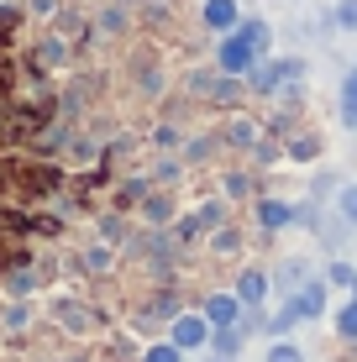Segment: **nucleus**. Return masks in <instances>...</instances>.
<instances>
[{
    "label": "nucleus",
    "instance_id": "obj_1",
    "mask_svg": "<svg viewBox=\"0 0 357 362\" xmlns=\"http://www.w3.org/2000/svg\"><path fill=\"white\" fill-rule=\"evenodd\" d=\"M257 58H263V53H257L247 37L231 27V32H226V42H221V69H226V74H247V69L257 64Z\"/></svg>",
    "mask_w": 357,
    "mask_h": 362
},
{
    "label": "nucleus",
    "instance_id": "obj_2",
    "mask_svg": "<svg viewBox=\"0 0 357 362\" xmlns=\"http://www.w3.org/2000/svg\"><path fill=\"white\" fill-rule=\"evenodd\" d=\"M205 336H211V320H205V315H184V320H174V346H179V352H189V346H205Z\"/></svg>",
    "mask_w": 357,
    "mask_h": 362
},
{
    "label": "nucleus",
    "instance_id": "obj_3",
    "mask_svg": "<svg viewBox=\"0 0 357 362\" xmlns=\"http://www.w3.org/2000/svg\"><path fill=\"white\" fill-rule=\"evenodd\" d=\"M237 0H205V27H216V32H231L237 27Z\"/></svg>",
    "mask_w": 357,
    "mask_h": 362
},
{
    "label": "nucleus",
    "instance_id": "obj_4",
    "mask_svg": "<svg viewBox=\"0 0 357 362\" xmlns=\"http://www.w3.org/2000/svg\"><path fill=\"white\" fill-rule=\"evenodd\" d=\"M205 320H216V326H231V320H237V299H231V294H216L211 305H205Z\"/></svg>",
    "mask_w": 357,
    "mask_h": 362
},
{
    "label": "nucleus",
    "instance_id": "obj_5",
    "mask_svg": "<svg viewBox=\"0 0 357 362\" xmlns=\"http://www.w3.org/2000/svg\"><path fill=\"white\" fill-rule=\"evenodd\" d=\"M257 216H263V226H289L294 210L284 205V199H263V205H257Z\"/></svg>",
    "mask_w": 357,
    "mask_h": 362
},
{
    "label": "nucleus",
    "instance_id": "obj_6",
    "mask_svg": "<svg viewBox=\"0 0 357 362\" xmlns=\"http://www.w3.org/2000/svg\"><path fill=\"white\" fill-rule=\"evenodd\" d=\"M321 305H326V289H321V284H310L305 299H294V315H321Z\"/></svg>",
    "mask_w": 357,
    "mask_h": 362
},
{
    "label": "nucleus",
    "instance_id": "obj_7",
    "mask_svg": "<svg viewBox=\"0 0 357 362\" xmlns=\"http://www.w3.org/2000/svg\"><path fill=\"white\" fill-rule=\"evenodd\" d=\"M263 294H268L263 273H242V299H247V305H263Z\"/></svg>",
    "mask_w": 357,
    "mask_h": 362
},
{
    "label": "nucleus",
    "instance_id": "obj_8",
    "mask_svg": "<svg viewBox=\"0 0 357 362\" xmlns=\"http://www.w3.org/2000/svg\"><path fill=\"white\" fill-rule=\"evenodd\" d=\"M341 121H347V127H357V74L347 79V90H341Z\"/></svg>",
    "mask_w": 357,
    "mask_h": 362
},
{
    "label": "nucleus",
    "instance_id": "obj_9",
    "mask_svg": "<svg viewBox=\"0 0 357 362\" xmlns=\"http://www.w3.org/2000/svg\"><path fill=\"white\" fill-rule=\"evenodd\" d=\"M336 331L347 336V341H357V305H347L341 310V320H336Z\"/></svg>",
    "mask_w": 357,
    "mask_h": 362
},
{
    "label": "nucleus",
    "instance_id": "obj_10",
    "mask_svg": "<svg viewBox=\"0 0 357 362\" xmlns=\"http://www.w3.org/2000/svg\"><path fill=\"white\" fill-rule=\"evenodd\" d=\"M336 21H341V27H357V0H341V11H336Z\"/></svg>",
    "mask_w": 357,
    "mask_h": 362
},
{
    "label": "nucleus",
    "instance_id": "obj_11",
    "mask_svg": "<svg viewBox=\"0 0 357 362\" xmlns=\"http://www.w3.org/2000/svg\"><path fill=\"white\" fill-rule=\"evenodd\" d=\"M147 362H179V346H153V352H147Z\"/></svg>",
    "mask_w": 357,
    "mask_h": 362
},
{
    "label": "nucleus",
    "instance_id": "obj_12",
    "mask_svg": "<svg viewBox=\"0 0 357 362\" xmlns=\"http://www.w3.org/2000/svg\"><path fill=\"white\" fill-rule=\"evenodd\" d=\"M268 362H300V352H294V346H274V352H268Z\"/></svg>",
    "mask_w": 357,
    "mask_h": 362
},
{
    "label": "nucleus",
    "instance_id": "obj_13",
    "mask_svg": "<svg viewBox=\"0 0 357 362\" xmlns=\"http://www.w3.org/2000/svg\"><path fill=\"white\" fill-rule=\"evenodd\" d=\"M341 210H347V216L357 221V189H347V194H341Z\"/></svg>",
    "mask_w": 357,
    "mask_h": 362
}]
</instances>
